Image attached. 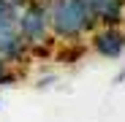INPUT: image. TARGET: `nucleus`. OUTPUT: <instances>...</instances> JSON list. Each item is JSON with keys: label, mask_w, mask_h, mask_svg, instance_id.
<instances>
[{"label": "nucleus", "mask_w": 125, "mask_h": 122, "mask_svg": "<svg viewBox=\"0 0 125 122\" xmlns=\"http://www.w3.org/2000/svg\"><path fill=\"white\" fill-rule=\"evenodd\" d=\"M8 3H11V6L16 8V11H19V8H22V6H27V3H30V0H8Z\"/></svg>", "instance_id": "7"}, {"label": "nucleus", "mask_w": 125, "mask_h": 122, "mask_svg": "<svg viewBox=\"0 0 125 122\" xmlns=\"http://www.w3.org/2000/svg\"><path fill=\"white\" fill-rule=\"evenodd\" d=\"M90 46L101 57L117 60L125 52V30L122 27H95L90 33Z\"/></svg>", "instance_id": "3"}, {"label": "nucleus", "mask_w": 125, "mask_h": 122, "mask_svg": "<svg viewBox=\"0 0 125 122\" xmlns=\"http://www.w3.org/2000/svg\"><path fill=\"white\" fill-rule=\"evenodd\" d=\"M46 11L54 44H79L98 27L95 14L84 0H46Z\"/></svg>", "instance_id": "1"}, {"label": "nucleus", "mask_w": 125, "mask_h": 122, "mask_svg": "<svg viewBox=\"0 0 125 122\" xmlns=\"http://www.w3.org/2000/svg\"><path fill=\"white\" fill-rule=\"evenodd\" d=\"M95 14L98 27H122L125 25V0H84Z\"/></svg>", "instance_id": "4"}, {"label": "nucleus", "mask_w": 125, "mask_h": 122, "mask_svg": "<svg viewBox=\"0 0 125 122\" xmlns=\"http://www.w3.org/2000/svg\"><path fill=\"white\" fill-rule=\"evenodd\" d=\"M16 30L27 41L30 46V54H41L46 49L44 46H52L54 38H52V30H49V11H46V0H30L27 6L19 8L16 14Z\"/></svg>", "instance_id": "2"}, {"label": "nucleus", "mask_w": 125, "mask_h": 122, "mask_svg": "<svg viewBox=\"0 0 125 122\" xmlns=\"http://www.w3.org/2000/svg\"><path fill=\"white\" fill-rule=\"evenodd\" d=\"M16 79H19V73H14L11 65L0 57V87H3V84H11V81H16Z\"/></svg>", "instance_id": "6"}, {"label": "nucleus", "mask_w": 125, "mask_h": 122, "mask_svg": "<svg viewBox=\"0 0 125 122\" xmlns=\"http://www.w3.org/2000/svg\"><path fill=\"white\" fill-rule=\"evenodd\" d=\"M16 8L8 3V0H0V27H14L16 25Z\"/></svg>", "instance_id": "5"}]
</instances>
